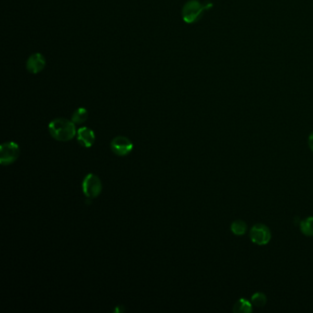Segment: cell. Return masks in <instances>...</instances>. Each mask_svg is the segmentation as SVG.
Listing matches in <instances>:
<instances>
[{"label": "cell", "mask_w": 313, "mask_h": 313, "mask_svg": "<svg viewBox=\"0 0 313 313\" xmlns=\"http://www.w3.org/2000/svg\"><path fill=\"white\" fill-rule=\"evenodd\" d=\"M49 132L53 138L60 142L70 141L77 134L75 123L63 118L51 121L49 124Z\"/></svg>", "instance_id": "6da1fadb"}, {"label": "cell", "mask_w": 313, "mask_h": 313, "mask_svg": "<svg viewBox=\"0 0 313 313\" xmlns=\"http://www.w3.org/2000/svg\"><path fill=\"white\" fill-rule=\"evenodd\" d=\"M211 2L200 3L199 0H189L182 8V18L187 24H192L199 21L205 10L211 9Z\"/></svg>", "instance_id": "7a4b0ae2"}, {"label": "cell", "mask_w": 313, "mask_h": 313, "mask_svg": "<svg viewBox=\"0 0 313 313\" xmlns=\"http://www.w3.org/2000/svg\"><path fill=\"white\" fill-rule=\"evenodd\" d=\"M82 188L86 198L95 199L102 191V184L98 176L94 174H88L84 178Z\"/></svg>", "instance_id": "3957f363"}, {"label": "cell", "mask_w": 313, "mask_h": 313, "mask_svg": "<svg viewBox=\"0 0 313 313\" xmlns=\"http://www.w3.org/2000/svg\"><path fill=\"white\" fill-rule=\"evenodd\" d=\"M19 156V147L16 143L8 142L0 147V163L7 165L14 163Z\"/></svg>", "instance_id": "277c9868"}, {"label": "cell", "mask_w": 313, "mask_h": 313, "mask_svg": "<svg viewBox=\"0 0 313 313\" xmlns=\"http://www.w3.org/2000/svg\"><path fill=\"white\" fill-rule=\"evenodd\" d=\"M250 238L257 245H265L271 240V232L264 224H256L251 229Z\"/></svg>", "instance_id": "5b68a950"}, {"label": "cell", "mask_w": 313, "mask_h": 313, "mask_svg": "<svg viewBox=\"0 0 313 313\" xmlns=\"http://www.w3.org/2000/svg\"><path fill=\"white\" fill-rule=\"evenodd\" d=\"M111 150L119 156H126L133 149V144L124 136H118L110 144Z\"/></svg>", "instance_id": "8992f818"}, {"label": "cell", "mask_w": 313, "mask_h": 313, "mask_svg": "<svg viewBox=\"0 0 313 313\" xmlns=\"http://www.w3.org/2000/svg\"><path fill=\"white\" fill-rule=\"evenodd\" d=\"M45 66H46L45 58L42 54H39V53L30 55L26 64L27 70L33 75L42 72V70L45 68Z\"/></svg>", "instance_id": "52a82bcc"}, {"label": "cell", "mask_w": 313, "mask_h": 313, "mask_svg": "<svg viewBox=\"0 0 313 313\" xmlns=\"http://www.w3.org/2000/svg\"><path fill=\"white\" fill-rule=\"evenodd\" d=\"M78 141L82 146L89 148L94 145L96 136L91 129L87 127H82L78 131Z\"/></svg>", "instance_id": "ba28073f"}, {"label": "cell", "mask_w": 313, "mask_h": 313, "mask_svg": "<svg viewBox=\"0 0 313 313\" xmlns=\"http://www.w3.org/2000/svg\"><path fill=\"white\" fill-rule=\"evenodd\" d=\"M252 311H253L252 304L244 299H240L235 303L234 307V312L235 313H251Z\"/></svg>", "instance_id": "9c48e42d"}, {"label": "cell", "mask_w": 313, "mask_h": 313, "mask_svg": "<svg viewBox=\"0 0 313 313\" xmlns=\"http://www.w3.org/2000/svg\"><path fill=\"white\" fill-rule=\"evenodd\" d=\"M88 118V112L84 108H79L77 109L72 116V121L76 124H81L86 121Z\"/></svg>", "instance_id": "30bf717a"}, {"label": "cell", "mask_w": 313, "mask_h": 313, "mask_svg": "<svg viewBox=\"0 0 313 313\" xmlns=\"http://www.w3.org/2000/svg\"><path fill=\"white\" fill-rule=\"evenodd\" d=\"M301 233L306 236H313V217H309L301 223Z\"/></svg>", "instance_id": "8fae6325"}, {"label": "cell", "mask_w": 313, "mask_h": 313, "mask_svg": "<svg viewBox=\"0 0 313 313\" xmlns=\"http://www.w3.org/2000/svg\"><path fill=\"white\" fill-rule=\"evenodd\" d=\"M231 230H232V232L235 235H239V236L243 235L246 232V223H244L243 221H241V220H236L234 223H232Z\"/></svg>", "instance_id": "7c38bea8"}, {"label": "cell", "mask_w": 313, "mask_h": 313, "mask_svg": "<svg viewBox=\"0 0 313 313\" xmlns=\"http://www.w3.org/2000/svg\"><path fill=\"white\" fill-rule=\"evenodd\" d=\"M267 299L263 293H255L252 296V303L256 307H264L266 304Z\"/></svg>", "instance_id": "4fadbf2b"}, {"label": "cell", "mask_w": 313, "mask_h": 313, "mask_svg": "<svg viewBox=\"0 0 313 313\" xmlns=\"http://www.w3.org/2000/svg\"><path fill=\"white\" fill-rule=\"evenodd\" d=\"M309 145H310L311 150L313 152V132L311 133V135H310V137H309Z\"/></svg>", "instance_id": "5bb4252c"}]
</instances>
